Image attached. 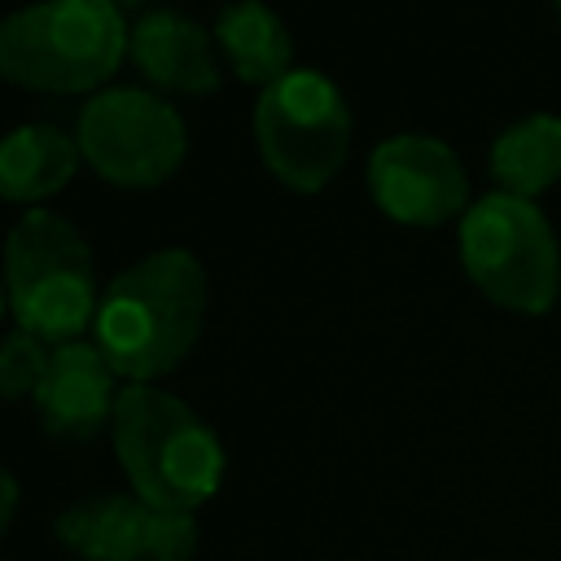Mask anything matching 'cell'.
Returning a JSON list of instances; mask_svg holds the SVG:
<instances>
[{"label": "cell", "mask_w": 561, "mask_h": 561, "mask_svg": "<svg viewBox=\"0 0 561 561\" xmlns=\"http://www.w3.org/2000/svg\"><path fill=\"white\" fill-rule=\"evenodd\" d=\"M368 188L373 202L412 228H438L447 219H465L469 180L456 149L438 136H390L368 158Z\"/></svg>", "instance_id": "cell-8"}, {"label": "cell", "mask_w": 561, "mask_h": 561, "mask_svg": "<svg viewBox=\"0 0 561 561\" xmlns=\"http://www.w3.org/2000/svg\"><path fill=\"white\" fill-rule=\"evenodd\" d=\"M193 552H197V522H193V513L153 508L149 513V561H193Z\"/></svg>", "instance_id": "cell-16"}, {"label": "cell", "mask_w": 561, "mask_h": 561, "mask_svg": "<svg viewBox=\"0 0 561 561\" xmlns=\"http://www.w3.org/2000/svg\"><path fill=\"white\" fill-rule=\"evenodd\" d=\"M48 359H53V351H44L39 337L13 329L0 346V390H4V399H26V394L35 399V390L44 386Z\"/></svg>", "instance_id": "cell-15"}, {"label": "cell", "mask_w": 561, "mask_h": 561, "mask_svg": "<svg viewBox=\"0 0 561 561\" xmlns=\"http://www.w3.org/2000/svg\"><path fill=\"white\" fill-rule=\"evenodd\" d=\"M460 263L500 307L543 316L561 289V250L543 210L513 193L478 197L460 219Z\"/></svg>", "instance_id": "cell-5"}, {"label": "cell", "mask_w": 561, "mask_h": 561, "mask_svg": "<svg viewBox=\"0 0 561 561\" xmlns=\"http://www.w3.org/2000/svg\"><path fill=\"white\" fill-rule=\"evenodd\" d=\"M110 434L118 465L145 504L193 513L219 491L224 447L184 399L153 386H123Z\"/></svg>", "instance_id": "cell-2"}, {"label": "cell", "mask_w": 561, "mask_h": 561, "mask_svg": "<svg viewBox=\"0 0 561 561\" xmlns=\"http://www.w3.org/2000/svg\"><path fill=\"white\" fill-rule=\"evenodd\" d=\"M9 307L22 333L39 342H79L96 320V272L83 232L57 210H26L9 232Z\"/></svg>", "instance_id": "cell-4"}, {"label": "cell", "mask_w": 561, "mask_h": 561, "mask_svg": "<svg viewBox=\"0 0 561 561\" xmlns=\"http://www.w3.org/2000/svg\"><path fill=\"white\" fill-rule=\"evenodd\" d=\"M557 18H561V4H557Z\"/></svg>", "instance_id": "cell-18"}, {"label": "cell", "mask_w": 561, "mask_h": 561, "mask_svg": "<svg viewBox=\"0 0 561 561\" xmlns=\"http://www.w3.org/2000/svg\"><path fill=\"white\" fill-rule=\"evenodd\" d=\"M39 425L61 438V443H88L92 434L114 421L118 390H114V368L105 355L88 342H66L53 351L44 386L35 390Z\"/></svg>", "instance_id": "cell-9"}, {"label": "cell", "mask_w": 561, "mask_h": 561, "mask_svg": "<svg viewBox=\"0 0 561 561\" xmlns=\"http://www.w3.org/2000/svg\"><path fill=\"white\" fill-rule=\"evenodd\" d=\"M79 153L123 188H153L184 162L188 136L171 101L140 88H105L79 110Z\"/></svg>", "instance_id": "cell-7"}, {"label": "cell", "mask_w": 561, "mask_h": 561, "mask_svg": "<svg viewBox=\"0 0 561 561\" xmlns=\"http://www.w3.org/2000/svg\"><path fill=\"white\" fill-rule=\"evenodd\" d=\"M254 140L267 171L298 188H324L351 149V110L337 83L320 70H294L280 83L259 92L254 105Z\"/></svg>", "instance_id": "cell-6"}, {"label": "cell", "mask_w": 561, "mask_h": 561, "mask_svg": "<svg viewBox=\"0 0 561 561\" xmlns=\"http://www.w3.org/2000/svg\"><path fill=\"white\" fill-rule=\"evenodd\" d=\"M215 39H219L232 75L245 79V83L272 88L285 75H294V39H289L285 22L267 4L241 0V4L219 9Z\"/></svg>", "instance_id": "cell-12"}, {"label": "cell", "mask_w": 561, "mask_h": 561, "mask_svg": "<svg viewBox=\"0 0 561 561\" xmlns=\"http://www.w3.org/2000/svg\"><path fill=\"white\" fill-rule=\"evenodd\" d=\"M149 513L140 495H88L57 513L53 535L83 561H149Z\"/></svg>", "instance_id": "cell-11"}, {"label": "cell", "mask_w": 561, "mask_h": 561, "mask_svg": "<svg viewBox=\"0 0 561 561\" xmlns=\"http://www.w3.org/2000/svg\"><path fill=\"white\" fill-rule=\"evenodd\" d=\"M131 39L110 0H48L4 18L0 70L35 92H88L114 75Z\"/></svg>", "instance_id": "cell-3"}, {"label": "cell", "mask_w": 561, "mask_h": 561, "mask_svg": "<svg viewBox=\"0 0 561 561\" xmlns=\"http://www.w3.org/2000/svg\"><path fill=\"white\" fill-rule=\"evenodd\" d=\"M0 500H4L0 526H13V513H18V478H13V473H4V478H0Z\"/></svg>", "instance_id": "cell-17"}, {"label": "cell", "mask_w": 561, "mask_h": 561, "mask_svg": "<svg viewBox=\"0 0 561 561\" xmlns=\"http://www.w3.org/2000/svg\"><path fill=\"white\" fill-rule=\"evenodd\" d=\"M79 167V140L48 123H22L0 145V193L9 202H39L70 184Z\"/></svg>", "instance_id": "cell-13"}, {"label": "cell", "mask_w": 561, "mask_h": 561, "mask_svg": "<svg viewBox=\"0 0 561 561\" xmlns=\"http://www.w3.org/2000/svg\"><path fill=\"white\" fill-rule=\"evenodd\" d=\"M206 320V272L188 250H153L123 267L96 307V351L136 386L171 373Z\"/></svg>", "instance_id": "cell-1"}, {"label": "cell", "mask_w": 561, "mask_h": 561, "mask_svg": "<svg viewBox=\"0 0 561 561\" xmlns=\"http://www.w3.org/2000/svg\"><path fill=\"white\" fill-rule=\"evenodd\" d=\"M127 53L145 70V79L167 88V92L202 96V92L219 88L215 39L202 22H193L180 9H145L131 22Z\"/></svg>", "instance_id": "cell-10"}, {"label": "cell", "mask_w": 561, "mask_h": 561, "mask_svg": "<svg viewBox=\"0 0 561 561\" xmlns=\"http://www.w3.org/2000/svg\"><path fill=\"white\" fill-rule=\"evenodd\" d=\"M491 175L500 180V193H513L526 202L552 188L561 180V118L530 114L504 127L491 145Z\"/></svg>", "instance_id": "cell-14"}]
</instances>
